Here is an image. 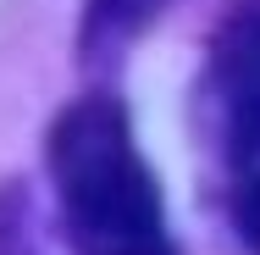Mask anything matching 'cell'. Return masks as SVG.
<instances>
[{
  "instance_id": "cell-1",
  "label": "cell",
  "mask_w": 260,
  "mask_h": 255,
  "mask_svg": "<svg viewBox=\"0 0 260 255\" xmlns=\"http://www.w3.org/2000/svg\"><path fill=\"white\" fill-rule=\"evenodd\" d=\"M50 183L78 255H177L160 183L111 95L72 100L50 128Z\"/></svg>"
},
{
  "instance_id": "cell-2",
  "label": "cell",
  "mask_w": 260,
  "mask_h": 255,
  "mask_svg": "<svg viewBox=\"0 0 260 255\" xmlns=\"http://www.w3.org/2000/svg\"><path fill=\"white\" fill-rule=\"evenodd\" d=\"M210 105L227 161L249 166L260 155V17H238L221 28L210 50Z\"/></svg>"
},
{
  "instance_id": "cell-3",
  "label": "cell",
  "mask_w": 260,
  "mask_h": 255,
  "mask_svg": "<svg viewBox=\"0 0 260 255\" xmlns=\"http://www.w3.org/2000/svg\"><path fill=\"white\" fill-rule=\"evenodd\" d=\"M166 6L172 0H89L83 6V34H78L83 61H105V55H116L122 45H133Z\"/></svg>"
},
{
  "instance_id": "cell-4",
  "label": "cell",
  "mask_w": 260,
  "mask_h": 255,
  "mask_svg": "<svg viewBox=\"0 0 260 255\" xmlns=\"http://www.w3.org/2000/svg\"><path fill=\"white\" fill-rule=\"evenodd\" d=\"M233 216H238V233H244V244L260 255V166L244 178V189H238V205H233Z\"/></svg>"
},
{
  "instance_id": "cell-5",
  "label": "cell",
  "mask_w": 260,
  "mask_h": 255,
  "mask_svg": "<svg viewBox=\"0 0 260 255\" xmlns=\"http://www.w3.org/2000/svg\"><path fill=\"white\" fill-rule=\"evenodd\" d=\"M17 189H6V200H0V255H17Z\"/></svg>"
}]
</instances>
